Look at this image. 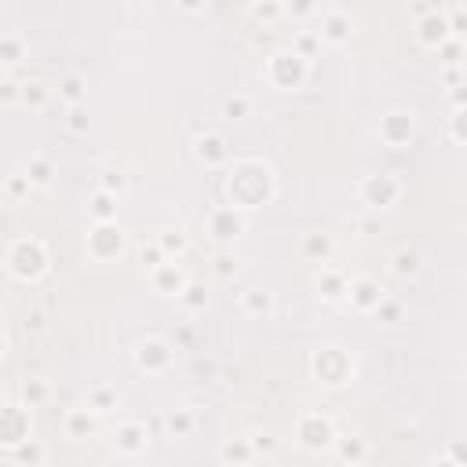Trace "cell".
<instances>
[{
	"label": "cell",
	"mask_w": 467,
	"mask_h": 467,
	"mask_svg": "<svg viewBox=\"0 0 467 467\" xmlns=\"http://www.w3.org/2000/svg\"><path fill=\"white\" fill-rule=\"evenodd\" d=\"M317 289H322L325 300H339V296L347 292V281H344V274H336V270H322V278H317Z\"/></svg>",
	"instance_id": "cell-20"
},
{
	"label": "cell",
	"mask_w": 467,
	"mask_h": 467,
	"mask_svg": "<svg viewBox=\"0 0 467 467\" xmlns=\"http://www.w3.org/2000/svg\"><path fill=\"white\" fill-rule=\"evenodd\" d=\"M26 176H30V183H37V186H48L51 183V161L48 157H30V164H26Z\"/></svg>",
	"instance_id": "cell-23"
},
{
	"label": "cell",
	"mask_w": 467,
	"mask_h": 467,
	"mask_svg": "<svg viewBox=\"0 0 467 467\" xmlns=\"http://www.w3.org/2000/svg\"><path fill=\"white\" fill-rule=\"evenodd\" d=\"M88 248H92V256L95 260H114L121 256V248H124V230L110 223H99L92 233H88Z\"/></svg>",
	"instance_id": "cell-4"
},
{
	"label": "cell",
	"mask_w": 467,
	"mask_h": 467,
	"mask_svg": "<svg viewBox=\"0 0 467 467\" xmlns=\"http://www.w3.org/2000/svg\"><path fill=\"white\" fill-rule=\"evenodd\" d=\"M176 4H179L183 11H201V8H205V0H176Z\"/></svg>",
	"instance_id": "cell-44"
},
{
	"label": "cell",
	"mask_w": 467,
	"mask_h": 467,
	"mask_svg": "<svg viewBox=\"0 0 467 467\" xmlns=\"http://www.w3.org/2000/svg\"><path fill=\"white\" fill-rule=\"evenodd\" d=\"M40 456V449H23V453H18V460H37Z\"/></svg>",
	"instance_id": "cell-45"
},
{
	"label": "cell",
	"mask_w": 467,
	"mask_h": 467,
	"mask_svg": "<svg viewBox=\"0 0 467 467\" xmlns=\"http://www.w3.org/2000/svg\"><path fill=\"white\" fill-rule=\"evenodd\" d=\"M233 270H238V263H233L230 256H219V260H216V274H219V278H230Z\"/></svg>",
	"instance_id": "cell-42"
},
{
	"label": "cell",
	"mask_w": 467,
	"mask_h": 467,
	"mask_svg": "<svg viewBox=\"0 0 467 467\" xmlns=\"http://www.w3.org/2000/svg\"><path fill=\"white\" fill-rule=\"evenodd\" d=\"M157 245L164 252H183L186 248V238H183V230H164L161 238H157Z\"/></svg>",
	"instance_id": "cell-31"
},
{
	"label": "cell",
	"mask_w": 467,
	"mask_h": 467,
	"mask_svg": "<svg viewBox=\"0 0 467 467\" xmlns=\"http://www.w3.org/2000/svg\"><path fill=\"white\" fill-rule=\"evenodd\" d=\"M139 260H142L146 267H150V270H154V267H161V263H164V248H161V245H142V252H139Z\"/></svg>",
	"instance_id": "cell-32"
},
{
	"label": "cell",
	"mask_w": 467,
	"mask_h": 467,
	"mask_svg": "<svg viewBox=\"0 0 467 467\" xmlns=\"http://www.w3.org/2000/svg\"><path fill=\"white\" fill-rule=\"evenodd\" d=\"M314 372L322 376L325 384L336 387V384H347V380H351L354 362H351V358L339 351V347H322V351L314 354Z\"/></svg>",
	"instance_id": "cell-2"
},
{
	"label": "cell",
	"mask_w": 467,
	"mask_h": 467,
	"mask_svg": "<svg viewBox=\"0 0 467 467\" xmlns=\"http://www.w3.org/2000/svg\"><path fill=\"white\" fill-rule=\"evenodd\" d=\"M245 230V219H241V212L238 205H226V208H216L208 216V233L216 241H230V238H238V233Z\"/></svg>",
	"instance_id": "cell-6"
},
{
	"label": "cell",
	"mask_w": 467,
	"mask_h": 467,
	"mask_svg": "<svg viewBox=\"0 0 467 467\" xmlns=\"http://www.w3.org/2000/svg\"><path fill=\"white\" fill-rule=\"evenodd\" d=\"M398 194H401V186H398L394 176H369V179L362 183V198H365V205H372V208L394 205Z\"/></svg>",
	"instance_id": "cell-5"
},
{
	"label": "cell",
	"mask_w": 467,
	"mask_h": 467,
	"mask_svg": "<svg viewBox=\"0 0 467 467\" xmlns=\"http://www.w3.org/2000/svg\"><path fill=\"white\" fill-rule=\"evenodd\" d=\"M66 435H70L73 442L92 438V435H95V420H92V413H88V409H73V413L66 416Z\"/></svg>",
	"instance_id": "cell-18"
},
{
	"label": "cell",
	"mask_w": 467,
	"mask_h": 467,
	"mask_svg": "<svg viewBox=\"0 0 467 467\" xmlns=\"http://www.w3.org/2000/svg\"><path fill=\"white\" fill-rule=\"evenodd\" d=\"M135 4H142V0H135Z\"/></svg>",
	"instance_id": "cell-49"
},
{
	"label": "cell",
	"mask_w": 467,
	"mask_h": 467,
	"mask_svg": "<svg viewBox=\"0 0 467 467\" xmlns=\"http://www.w3.org/2000/svg\"><path fill=\"white\" fill-rule=\"evenodd\" d=\"M303 256L307 260H317V263H329V256H332V238L329 233H317V230H310L307 238H303Z\"/></svg>",
	"instance_id": "cell-15"
},
{
	"label": "cell",
	"mask_w": 467,
	"mask_h": 467,
	"mask_svg": "<svg viewBox=\"0 0 467 467\" xmlns=\"http://www.w3.org/2000/svg\"><path fill=\"white\" fill-rule=\"evenodd\" d=\"M198 157H201L205 164H223V161L230 157L223 135H205V139H198Z\"/></svg>",
	"instance_id": "cell-17"
},
{
	"label": "cell",
	"mask_w": 467,
	"mask_h": 467,
	"mask_svg": "<svg viewBox=\"0 0 467 467\" xmlns=\"http://www.w3.org/2000/svg\"><path fill=\"white\" fill-rule=\"evenodd\" d=\"M92 216H95V223H110L114 219V212H117V201H114V194H106V190H99V194L92 198Z\"/></svg>",
	"instance_id": "cell-21"
},
{
	"label": "cell",
	"mask_w": 467,
	"mask_h": 467,
	"mask_svg": "<svg viewBox=\"0 0 467 467\" xmlns=\"http://www.w3.org/2000/svg\"><path fill=\"white\" fill-rule=\"evenodd\" d=\"M44 263H48V256H44V245H40V241H33V238L15 241V245H11V252H8V270L15 274V278H23V281L37 278V274L44 270Z\"/></svg>",
	"instance_id": "cell-1"
},
{
	"label": "cell",
	"mask_w": 467,
	"mask_h": 467,
	"mask_svg": "<svg viewBox=\"0 0 467 467\" xmlns=\"http://www.w3.org/2000/svg\"><path fill=\"white\" fill-rule=\"evenodd\" d=\"M124 183H128V179H124L121 172H106L99 190H106V194H117V190H124Z\"/></svg>",
	"instance_id": "cell-36"
},
{
	"label": "cell",
	"mask_w": 467,
	"mask_h": 467,
	"mask_svg": "<svg viewBox=\"0 0 467 467\" xmlns=\"http://www.w3.org/2000/svg\"><path fill=\"white\" fill-rule=\"evenodd\" d=\"M179 300H183V307H190V310H201V307L208 303L205 285H198V281H186V285L179 289Z\"/></svg>",
	"instance_id": "cell-24"
},
{
	"label": "cell",
	"mask_w": 467,
	"mask_h": 467,
	"mask_svg": "<svg viewBox=\"0 0 467 467\" xmlns=\"http://www.w3.org/2000/svg\"><path fill=\"white\" fill-rule=\"evenodd\" d=\"M4 347H8V339H4V332H0V358H4Z\"/></svg>",
	"instance_id": "cell-48"
},
{
	"label": "cell",
	"mask_w": 467,
	"mask_h": 467,
	"mask_svg": "<svg viewBox=\"0 0 467 467\" xmlns=\"http://www.w3.org/2000/svg\"><path fill=\"white\" fill-rule=\"evenodd\" d=\"M18 88H23V84H15L11 77H0V102H4V106L18 102Z\"/></svg>",
	"instance_id": "cell-33"
},
{
	"label": "cell",
	"mask_w": 467,
	"mask_h": 467,
	"mask_svg": "<svg viewBox=\"0 0 467 467\" xmlns=\"http://www.w3.org/2000/svg\"><path fill=\"white\" fill-rule=\"evenodd\" d=\"M281 11H289V15H310L314 11V0H285Z\"/></svg>",
	"instance_id": "cell-37"
},
{
	"label": "cell",
	"mask_w": 467,
	"mask_h": 467,
	"mask_svg": "<svg viewBox=\"0 0 467 467\" xmlns=\"http://www.w3.org/2000/svg\"><path fill=\"white\" fill-rule=\"evenodd\" d=\"M51 99V88L44 80H30V84H23V88H18V102H26V106H33V110H40V106H44Z\"/></svg>",
	"instance_id": "cell-19"
},
{
	"label": "cell",
	"mask_w": 467,
	"mask_h": 467,
	"mask_svg": "<svg viewBox=\"0 0 467 467\" xmlns=\"http://www.w3.org/2000/svg\"><path fill=\"white\" fill-rule=\"evenodd\" d=\"M317 40H322V37H310V33H303V37H300V51H296V55L310 59V51H314V44H317Z\"/></svg>",
	"instance_id": "cell-43"
},
{
	"label": "cell",
	"mask_w": 467,
	"mask_h": 467,
	"mask_svg": "<svg viewBox=\"0 0 467 467\" xmlns=\"http://www.w3.org/2000/svg\"><path fill=\"white\" fill-rule=\"evenodd\" d=\"M416 30H420V40H423V44H442V40L449 37V26H445V18L435 15V11H431V15H423Z\"/></svg>",
	"instance_id": "cell-16"
},
{
	"label": "cell",
	"mask_w": 467,
	"mask_h": 467,
	"mask_svg": "<svg viewBox=\"0 0 467 467\" xmlns=\"http://www.w3.org/2000/svg\"><path fill=\"white\" fill-rule=\"evenodd\" d=\"M362 230H365V233H376V230H380V223H372V219H365V223H362Z\"/></svg>",
	"instance_id": "cell-47"
},
{
	"label": "cell",
	"mask_w": 467,
	"mask_h": 467,
	"mask_svg": "<svg viewBox=\"0 0 467 467\" xmlns=\"http://www.w3.org/2000/svg\"><path fill=\"white\" fill-rule=\"evenodd\" d=\"M223 460H252V445H226Z\"/></svg>",
	"instance_id": "cell-38"
},
{
	"label": "cell",
	"mask_w": 467,
	"mask_h": 467,
	"mask_svg": "<svg viewBox=\"0 0 467 467\" xmlns=\"http://www.w3.org/2000/svg\"><path fill=\"white\" fill-rule=\"evenodd\" d=\"M190 427H194V416H190L186 409H176V413H168V431H172L176 438L190 435Z\"/></svg>",
	"instance_id": "cell-28"
},
{
	"label": "cell",
	"mask_w": 467,
	"mask_h": 467,
	"mask_svg": "<svg viewBox=\"0 0 467 467\" xmlns=\"http://www.w3.org/2000/svg\"><path fill=\"white\" fill-rule=\"evenodd\" d=\"M347 292H351V303H354L358 310H372L380 300H384V285L372 281V278H354V281L347 285Z\"/></svg>",
	"instance_id": "cell-9"
},
{
	"label": "cell",
	"mask_w": 467,
	"mask_h": 467,
	"mask_svg": "<svg viewBox=\"0 0 467 467\" xmlns=\"http://www.w3.org/2000/svg\"><path fill=\"white\" fill-rule=\"evenodd\" d=\"M307 77V59L296 55V51H278L270 59V80L278 84V88H296V84H303Z\"/></svg>",
	"instance_id": "cell-3"
},
{
	"label": "cell",
	"mask_w": 467,
	"mask_h": 467,
	"mask_svg": "<svg viewBox=\"0 0 467 467\" xmlns=\"http://www.w3.org/2000/svg\"><path fill=\"white\" fill-rule=\"evenodd\" d=\"M66 128H70V132H88V110H84L80 102L70 106V114H66Z\"/></svg>",
	"instance_id": "cell-30"
},
{
	"label": "cell",
	"mask_w": 467,
	"mask_h": 467,
	"mask_svg": "<svg viewBox=\"0 0 467 467\" xmlns=\"http://www.w3.org/2000/svg\"><path fill=\"white\" fill-rule=\"evenodd\" d=\"M274 300H270V292H260V289H248L245 292V310L248 314H270Z\"/></svg>",
	"instance_id": "cell-27"
},
{
	"label": "cell",
	"mask_w": 467,
	"mask_h": 467,
	"mask_svg": "<svg viewBox=\"0 0 467 467\" xmlns=\"http://www.w3.org/2000/svg\"><path fill=\"white\" fill-rule=\"evenodd\" d=\"M186 285V278H183V270L176 267V263H161V267H154V289L157 292H164V296H179V289Z\"/></svg>",
	"instance_id": "cell-13"
},
{
	"label": "cell",
	"mask_w": 467,
	"mask_h": 467,
	"mask_svg": "<svg viewBox=\"0 0 467 467\" xmlns=\"http://www.w3.org/2000/svg\"><path fill=\"white\" fill-rule=\"evenodd\" d=\"M322 40H329V44H344V40L351 37V15L344 11H329L322 18V33H317Z\"/></svg>",
	"instance_id": "cell-12"
},
{
	"label": "cell",
	"mask_w": 467,
	"mask_h": 467,
	"mask_svg": "<svg viewBox=\"0 0 467 467\" xmlns=\"http://www.w3.org/2000/svg\"><path fill=\"white\" fill-rule=\"evenodd\" d=\"M30 438V413L18 409V406H4L0 409V442H26Z\"/></svg>",
	"instance_id": "cell-7"
},
{
	"label": "cell",
	"mask_w": 467,
	"mask_h": 467,
	"mask_svg": "<svg viewBox=\"0 0 467 467\" xmlns=\"http://www.w3.org/2000/svg\"><path fill=\"white\" fill-rule=\"evenodd\" d=\"M15 62H23V40L0 37V66H15Z\"/></svg>",
	"instance_id": "cell-25"
},
{
	"label": "cell",
	"mask_w": 467,
	"mask_h": 467,
	"mask_svg": "<svg viewBox=\"0 0 467 467\" xmlns=\"http://www.w3.org/2000/svg\"><path fill=\"white\" fill-rule=\"evenodd\" d=\"M40 325H44V317H40V314H33L30 322H26V329H40Z\"/></svg>",
	"instance_id": "cell-46"
},
{
	"label": "cell",
	"mask_w": 467,
	"mask_h": 467,
	"mask_svg": "<svg viewBox=\"0 0 467 467\" xmlns=\"http://www.w3.org/2000/svg\"><path fill=\"white\" fill-rule=\"evenodd\" d=\"M413 135V114H387L380 121V139L391 142V146H401Z\"/></svg>",
	"instance_id": "cell-11"
},
{
	"label": "cell",
	"mask_w": 467,
	"mask_h": 467,
	"mask_svg": "<svg viewBox=\"0 0 467 467\" xmlns=\"http://www.w3.org/2000/svg\"><path fill=\"white\" fill-rule=\"evenodd\" d=\"M59 95L66 99L70 106H73V102H80V99H84V77H80V73L62 77V84H59Z\"/></svg>",
	"instance_id": "cell-26"
},
{
	"label": "cell",
	"mask_w": 467,
	"mask_h": 467,
	"mask_svg": "<svg viewBox=\"0 0 467 467\" xmlns=\"http://www.w3.org/2000/svg\"><path fill=\"white\" fill-rule=\"evenodd\" d=\"M300 438L307 449H325V445L332 442V427L325 416H303L300 420Z\"/></svg>",
	"instance_id": "cell-10"
},
{
	"label": "cell",
	"mask_w": 467,
	"mask_h": 467,
	"mask_svg": "<svg viewBox=\"0 0 467 467\" xmlns=\"http://www.w3.org/2000/svg\"><path fill=\"white\" fill-rule=\"evenodd\" d=\"M172 347L164 344V339H146V344H139V351H135V362H139V369H146V372H161V369H168L172 365Z\"/></svg>",
	"instance_id": "cell-8"
},
{
	"label": "cell",
	"mask_w": 467,
	"mask_h": 467,
	"mask_svg": "<svg viewBox=\"0 0 467 467\" xmlns=\"http://www.w3.org/2000/svg\"><path fill=\"white\" fill-rule=\"evenodd\" d=\"M30 176H15L11 183H8V190H11V198H23V194H30Z\"/></svg>",
	"instance_id": "cell-39"
},
{
	"label": "cell",
	"mask_w": 467,
	"mask_h": 467,
	"mask_svg": "<svg viewBox=\"0 0 467 467\" xmlns=\"http://www.w3.org/2000/svg\"><path fill=\"white\" fill-rule=\"evenodd\" d=\"M339 453H344V460H362V442H344V445H339Z\"/></svg>",
	"instance_id": "cell-41"
},
{
	"label": "cell",
	"mask_w": 467,
	"mask_h": 467,
	"mask_svg": "<svg viewBox=\"0 0 467 467\" xmlns=\"http://www.w3.org/2000/svg\"><path fill=\"white\" fill-rule=\"evenodd\" d=\"M391 270L401 274V278H409V274L420 270V256H416L413 248H398V252H394V260H391Z\"/></svg>",
	"instance_id": "cell-22"
},
{
	"label": "cell",
	"mask_w": 467,
	"mask_h": 467,
	"mask_svg": "<svg viewBox=\"0 0 467 467\" xmlns=\"http://www.w3.org/2000/svg\"><path fill=\"white\" fill-rule=\"evenodd\" d=\"M248 110H252V102H248L245 95H230V99L223 102V117H230V121L248 117Z\"/></svg>",
	"instance_id": "cell-29"
},
{
	"label": "cell",
	"mask_w": 467,
	"mask_h": 467,
	"mask_svg": "<svg viewBox=\"0 0 467 467\" xmlns=\"http://www.w3.org/2000/svg\"><path fill=\"white\" fill-rule=\"evenodd\" d=\"M376 314L384 317V322H398L401 307H398V303H384V300H380V303H376Z\"/></svg>",
	"instance_id": "cell-40"
},
{
	"label": "cell",
	"mask_w": 467,
	"mask_h": 467,
	"mask_svg": "<svg viewBox=\"0 0 467 467\" xmlns=\"http://www.w3.org/2000/svg\"><path fill=\"white\" fill-rule=\"evenodd\" d=\"M44 398H48V387L40 384V380H30V384H26V401H30V406H40Z\"/></svg>",
	"instance_id": "cell-34"
},
{
	"label": "cell",
	"mask_w": 467,
	"mask_h": 467,
	"mask_svg": "<svg viewBox=\"0 0 467 467\" xmlns=\"http://www.w3.org/2000/svg\"><path fill=\"white\" fill-rule=\"evenodd\" d=\"M114 442H117L121 453H139L146 445V427H142V423H124V427H117Z\"/></svg>",
	"instance_id": "cell-14"
},
{
	"label": "cell",
	"mask_w": 467,
	"mask_h": 467,
	"mask_svg": "<svg viewBox=\"0 0 467 467\" xmlns=\"http://www.w3.org/2000/svg\"><path fill=\"white\" fill-rule=\"evenodd\" d=\"M114 406H117V398H114L110 391H102V387H99V391L92 394V409H99V413H106V409H114Z\"/></svg>",
	"instance_id": "cell-35"
}]
</instances>
